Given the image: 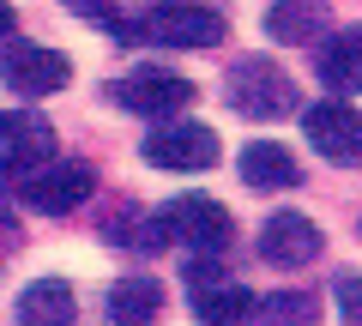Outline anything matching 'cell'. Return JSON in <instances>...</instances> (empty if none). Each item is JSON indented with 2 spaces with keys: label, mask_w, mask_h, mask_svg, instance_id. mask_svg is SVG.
<instances>
[{
  "label": "cell",
  "mask_w": 362,
  "mask_h": 326,
  "mask_svg": "<svg viewBox=\"0 0 362 326\" xmlns=\"http://www.w3.org/2000/svg\"><path fill=\"white\" fill-rule=\"evenodd\" d=\"M0 78L18 97H54L73 78V61L61 49H42V42H13V49L0 54Z\"/></svg>",
  "instance_id": "8992f818"
},
{
  "label": "cell",
  "mask_w": 362,
  "mask_h": 326,
  "mask_svg": "<svg viewBox=\"0 0 362 326\" xmlns=\"http://www.w3.org/2000/svg\"><path fill=\"white\" fill-rule=\"evenodd\" d=\"M90 187H97V175H90V163H66V157H49V163H37L30 175H18V199H25L30 211H49V218H61V211L85 206Z\"/></svg>",
  "instance_id": "5b68a950"
},
{
  "label": "cell",
  "mask_w": 362,
  "mask_h": 326,
  "mask_svg": "<svg viewBox=\"0 0 362 326\" xmlns=\"http://www.w3.org/2000/svg\"><path fill=\"white\" fill-rule=\"evenodd\" d=\"M302 133H308V145L326 157V163H356L362 157V109L338 103V97L302 109Z\"/></svg>",
  "instance_id": "52a82bcc"
},
{
  "label": "cell",
  "mask_w": 362,
  "mask_h": 326,
  "mask_svg": "<svg viewBox=\"0 0 362 326\" xmlns=\"http://www.w3.org/2000/svg\"><path fill=\"white\" fill-rule=\"evenodd\" d=\"M332 296H338V314H344V326H362V272H344L332 284Z\"/></svg>",
  "instance_id": "ac0fdd59"
},
{
  "label": "cell",
  "mask_w": 362,
  "mask_h": 326,
  "mask_svg": "<svg viewBox=\"0 0 362 326\" xmlns=\"http://www.w3.org/2000/svg\"><path fill=\"white\" fill-rule=\"evenodd\" d=\"M73 320H78L73 284H61V278H37V284L18 290V326H73Z\"/></svg>",
  "instance_id": "8fae6325"
},
{
  "label": "cell",
  "mask_w": 362,
  "mask_h": 326,
  "mask_svg": "<svg viewBox=\"0 0 362 326\" xmlns=\"http://www.w3.org/2000/svg\"><path fill=\"white\" fill-rule=\"evenodd\" d=\"M13 248H18V223L6 218V211H0V260H6V254H13Z\"/></svg>",
  "instance_id": "d6986e66"
},
{
  "label": "cell",
  "mask_w": 362,
  "mask_h": 326,
  "mask_svg": "<svg viewBox=\"0 0 362 326\" xmlns=\"http://www.w3.org/2000/svg\"><path fill=\"white\" fill-rule=\"evenodd\" d=\"M254 290H242V284H206V290H194V320L199 326H254Z\"/></svg>",
  "instance_id": "4fadbf2b"
},
{
  "label": "cell",
  "mask_w": 362,
  "mask_h": 326,
  "mask_svg": "<svg viewBox=\"0 0 362 326\" xmlns=\"http://www.w3.org/2000/svg\"><path fill=\"white\" fill-rule=\"evenodd\" d=\"M314 320H320V308L302 290H278V296H266L254 308V326H314Z\"/></svg>",
  "instance_id": "e0dca14e"
},
{
  "label": "cell",
  "mask_w": 362,
  "mask_h": 326,
  "mask_svg": "<svg viewBox=\"0 0 362 326\" xmlns=\"http://www.w3.org/2000/svg\"><path fill=\"white\" fill-rule=\"evenodd\" d=\"M157 230L163 242H181L187 254H223L230 248V211L206 194H181L157 211Z\"/></svg>",
  "instance_id": "3957f363"
},
{
  "label": "cell",
  "mask_w": 362,
  "mask_h": 326,
  "mask_svg": "<svg viewBox=\"0 0 362 326\" xmlns=\"http://www.w3.org/2000/svg\"><path fill=\"white\" fill-rule=\"evenodd\" d=\"M157 308H163L157 278H121L109 290V326H157Z\"/></svg>",
  "instance_id": "9a60e30c"
},
{
  "label": "cell",
  "mask_w": 362,
  "mask_h": 326,
  "mask_svg": "<svg viewBox=\"0 0 362 326\" xmlns=\"http://www.w3.org/2000/svg\"><path fill=\"white\" fill-rule=\"evenodd\" d=\"M115 103L121 109H133V115H181V109L194 103V85L187 78H175V73H133V78H121L115 85Z\"/></svg>",
  "instance_id": "30bf717a"
},
{
  "label": "cell",
  "mask_w": 362,
  "mask_h": 326,
  "mask_svg": "<svg viewBox=\"0 0 362 326\" xmlns=\"http://www.w3.org/2000/svg\"><path fill=\"white\" fill-rule=\"evenodd\" d=\"M242 182L247 187H296L302 163H296V151H284V145H247L242 151Z\"/></svg>",
  "instance_id": "2e32d148"
},
{
  "label": "cell",
  "mask_w": 362,
  "mask_h": 326,
  "mask_svg": "<svg viewBox=\"0 0 362 326\" xmlns=\"http://www.w3.org/2000/svg\"><path fill=\"white\" fill-rule=\"evenodd\" d=\"M320 30H326V0H278V6L266 13V37L290 42V49L314 42Z\"/></svg>",
  "instance_id": "5bb4252c"
},
{
  "label": "cell",
  "mask_w": 362,
  "mask_h": 326,
  "mask_svg": "<svg viewBox=\"0 0 362 326\" xmlns=\"http://www.w3.org/2000/svg\"><path fill=\"white\" fill-rule=\"evenodd\" d=\"M121 42H163V49H211V42H223V13L218 6H199V0H163V6H151V13L139 18H115Z\"/></svg>",
  "instance_id": "6da1fadb"
},
{
  "label": "cell",
  "mask_w": 362,
  "mask_h": 326,
  "mask_svg": "<svg viewBox=\"0 0 362 326\" xmlns=\"http://www.w3.org/2000/svg\"><path fill=\"white\" fill-rule=\"evenodd\" d=\"M6 30H13V6H6V0H0V37H6Z\"/></svg>",
  "instance_id": "44dd1931"
},
{
  "label": "cell",
  "mask_w": 362,
  "mask_h": 326,
  "mask_svg": "<svg viewBox=\"0 0 362 326\" xmlns=\"http://www.w3.org/2000/svg\"><path fill=\"white\" fill-rule=\"evenodd\" d=\"M320 248H326L320 223L302 218V211H272L266 230H259V254H266L272 266H290V272H296V266H314Z\"/></svg>",
  "instance_id": "ba28073f"
},
{
  "label": "cell",
  "mask_w": 362,
  "mask_h": 326,
  "mask_svg": "<svg viewBox=\"0 0 362 326\" xmlns=\"http://www.w3.org/2000/svg\"><path fill=\"white\" fill-rule=\"evenodd\" d=\"M145 163H157V170H181V175H194V170H211L218 163V133L206 127V121H157L151 133H145Z\"/></svg>",
  "instance_id": "277c9868"
},
{
  "label": "cell",
  "mask_w": 362,
  "mask_h": 326,
  "mask_svg": "<svg viewBox=\"0 0 362 326\" xmlns=\"http://www.w3.org/2000/svg\"><path fill=\"white\" fill-rule=\"evenodd\" d=\"M223 97H230V109H235V115H247V121L296 115V85L284 78V66L259 61V54H247V61L230 66V85H223Z\"/></svg>",
  "instance_id": "7a4b0ae2"
},
{
  "label": "cell",
  "mask_w": 362,
  "mask_h": 326,
  "mask_svg": "<svg viewBox=\"0 0 362 326\" xmlns=\"http://www.w3.org/2000/svg\"><path fill=\"white\" fill-rule=\"evenodd\" d=\"M78 6H85V13H90V18H97V25H103V30H109V25H115V18H109V0H78Z\"/></svg>",
  "instance_id": "ffe728a7"
},
{
  "label": "cell",
  "mask_w": 362,
  "mask_h": 326,
  "mask_svg": "<svg viewBox=\"0 0 362 326\" xmlns=\"http://www.w3.org/2000/svg\"><path fill=\"white\" fill-rule=\"evenodd\" d=\"M54 157V127L42 115H0V175H30Z\"/></svg>",
  "instance_id": "9c48e42d"
},
{
  "label": "cell",
  "mask_w": 362,
  "mask_h": 326,
  "mask_svg": "<svg viewBox=\"0 0 362 326\" xmlns=\"http://www.w3.org/2000/svg\"><path fill=\"white\" fill-rule=\"evenodd\" d=\"M320 78L338 97L362 91V25H350V30H338V37L320 42Z\"/></svg>",
  "instance_id": "7c38bea8"
}]
</instances>
